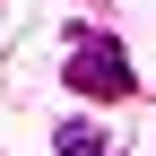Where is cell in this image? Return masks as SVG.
Segmentation results:
<instances>
[{
    "label": "cell",
    "mask_w": 156,
    "mask_h": 156,
    "mask_svg": "<svg viewBox=\"0 0 156 156\" xmlns=\"http://www.w3.org/2000/svg\"><path fill=\"white\" fill-rule=\"evenodd\" d=\"M113 139H104V130H95V122H61V130H52V156H104Z\"/></svg>",
    "instance_id": "2"
},
{
    "label": "cell",
    "mask_w": 156,
    "mask_h": 156,
    "mask_svg": "<svg viewBox=\"0 0 156 156\" xmlns=\"http://www.w3.org/2000/svg\"><path fill=\"white\" fill-rule=\"evenodd\" d=\"M61 87L87 95V104H122L139 78H130V52L113 44V35H87V26H78V35H69V69H61Z\"/></svg>",
    "instance_id": "1"
},
{
    "label": "cell",
    "mask_w": 156,
    "mask_h": 156,
    "mask_svg": "<svg viewBox=\"0 0 156 156\" xmlns=\"http://www.w3.org/2000/svg\"><path fill=\"white\" fill-rule=\"evenodd\" d=\"M104 156H113V147H104Z\"/></svg>",
    "instance_id": "3"
}]
</instances>
